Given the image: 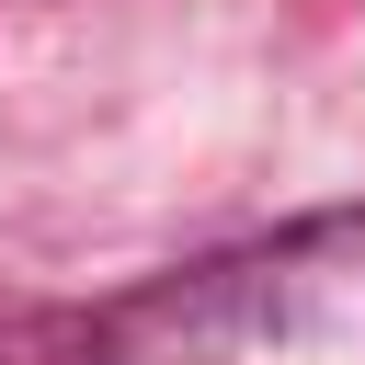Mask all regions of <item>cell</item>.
Listing matches in <instances>:
<instances>
[{"label": "cell", "instance_id": "cell-1", "mask_svg": "<svg viewBox=\"0 0 365 365\" xmlns=\"http://www.w3.org/2000/svg\"><path fill=\"white\" fill-rule=\"evenodd\" d=\"M80 354L91 365H365V205L125 285Z\"/></svg>", "mask_w": 365, "mask_h": 365}]
</instances>
